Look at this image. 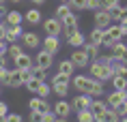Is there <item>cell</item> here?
Instances as JSON below:
<instances>
[{
  "label": "cell",
  "mask_w": 127,
  "mask_h": 122,
  "mask_svg": "<svg viewBox=\"0 0 127 122\" xmlns=\"http://www.w3.org/2000/svg\"><path fill=\"white\" fill-rule=\"evenodd\" d=\"M88 75L93 79H99V81H110L114 77V71L110 67H106V64L93 60V62H88Z\"/></svg>",
  "instance_id": "1"
},
{
  "label": "cell",
  "mask_w": 127,
  "mask_h": 122,
  "mask_svg": "<svg viewBox=\"0 0 127 122\" xmlns=\"http://www.w3.org/2000/svg\"><path fill=\"white\" fill-rule=\"evenodd\" d=\"M30 71H22V69H9V81L7 86L9 88H20L22 84H26V79L30 77Z\"/></svg>",
  "instance_id": "2"
},
{
  "label": "cell",
  "mask_w": 127,
  "mask_h": 122,
  "mask_svg": "<svg viewBox=\"0 0 127 122\" xmlns=\"http://www.w3.org/2000/svg\"><path fill=\"white\" fill-rule=\"evenodd\" d=\"M91 81H93L91 75H75V77H71V86L75 88V92H84V94H88Z\"/></svg>",
  "instance_id": "3"
},
{
  "label": "cell",
  "mask_w": 127,
  "mask_h": 122,
  "mask_svg": "<svg viewBox=\"0 0 127 122\" xmlns=\"http://www.w3.org/2000/svg\"><path fill=\"white\" fill-rule=\"evenodd\" d=\"M125 101H127V90H114V92H110V94L106 96V103H108V107H110V109L123 105Z\"/></svg>",
  "instance_id": "4"
},
{
  "label": "cell",
  "mask_w": 127,
  "mask_h": 122,
  "mask_svg": "<svg viewBox=\"0 0 127 122\" xmlns=\"http://www.w3.org/2000/svg\"><path fill=\"white\" fill-rule=\"evenodd\" d=\"M32 64H34V67H39V69H45V71H47V69L54 64V58H52V54H50V52L41 49L39 54L32 58Z\"/></svg>",
  "instance_id": "5"
},
{
  "label": "cell",
  "mask_w": 127,
  "mask_h": 122,
  "mask_svg": "<svg viewBox=\"0 0 127 122\" xmlns=\"http://www.w3.org/2000/svg\"><path fill=\"white\" fill-rule=\"evenodd\" d=\"M43 30H45V34L58 36L63 32V21L56 19V17H47V19H43Z\"/></svg>",
  "instance_id": "6"
},
{
  "label": "cell",
  "mask_w": 127,
  "mask_h": 122,
  "mask_svg": "<svg viewBox=\"0 0 127 122\" xmlns=\"http://www.w3.org/2000/svg\"><path fill=\"white\" fill-rule=\"evenodd\" d=\"M69 60H71V64H73L75 69H86L88 67V56L84 54V49H73V54L69 56Z\"/></svg>",
  "instance_id": "7"
},
{
  "label": "cell",
  "mask_w": 127,
  "mask_h": 122,
  "mask_svg": "<svg viewBox=\"0 0 127 122\" xmlns=\"http://www.w3.org/2000/svg\"><path fill=\"white\" fill-rule=\"evenodd\" d=\"M41 47L45 49V52H50V54H58L60 52V41H58V36H52V34H47L45 39L41 41Z\"/></svg>",
  "instance_id": "8"
},
{
  "label": "cell",
  "mask_w": 127,
  "mask_h": 122,
  "mask_svg": "<svg viewBox=\"0 0 127 122\" xmlns=\"http://www.w3.org/2000/svg\"><path fill=\"white\" fill-rule=\"evenodd\" d=\"M52 111L56 114V118H69V114H71V103H67L65 99H58V101L54 103Z\"/></svg>",
  "instance_id": "9"
},
{
  "label": "cell",
  "mask_w": 127,
  "mask_h": 122,
  "mask_svg": "<svg viewBox=\"0 0 127 122\" xmlns=\"http://www.w3.org/2000/svg\"><path fill=\"white\" fill-rule=\"evenodd\" d=\"M91 103H93V96L82 92V94H78L73 101H71V109H75V111H80V109H88V107H91Z\"/></svg>",
  "instance_id": "10"
},
{
  "label": "cell",
  "mask_w": 127,
  "mask_h": 122,
  "mask_svg": "<svg viewBox=\"0 0 127 122\" xmlns=\"http://www.w3.org/2000/svg\"><path fill=\"white\" fill-rule=\"evenodd\" d=\"M110 24H114L110 19V15H108L106 9H99V11H95V28H101V30H106Z\"/></svg>",
  "instance_id": "11"
},
{
  "label": "cell",
  "mask_w": 127,
  "mask_h": 122,
  "mask_svg": "<svg viewBox=\"0 0 127 122\" xmlns=\"http://www.w3.org/2000/svg\"><path fill=\"white\" fill-rule=\"evenodd\" d=\"M22 34H24V30H22V24H13V26H7V34H4V41L7 43H15V41L22 39Z\"/></svg>",
  "instance_id": "12"
},
{
  "label": "cell",
  "mask_w": 127,
  "mask_h": 122,
  "mask_svg": "<svg viewBox=\"0 0 127 122\" xmlns=\"http://www.w3.org/2000/svg\"><path fill=\"white\" fill-rule=\"evenodd\" d=\"M103 34H106L108 39H112L114 43H119V41H123V28H121V24H110V26L103 30Z\"/></svg>",
  "instance_id": "13"
},
{
  "label": "cell",
  "mask_w": 127,
  "mask_h": 122,
  "mask_svg": "<svg viewBox=\"0 0 127 122\" xmlns=\"http://www.w3.org/2000/svg\"><path fill=\"white\" fill-rule=\"evenodd\" d=\"M110 54L116 58L119 62H123V64H127V45H123V43H114L112 47H110Z\"/></svg>",
  "instance_id": "14"
},
{
  "label": "cell",
  "mask_w": 127,
  "mask_h": 122,
  "mask_svg": "<svg viewBox=\"0 0 127 122\" xmlns=\"http://www.w3.org/2000/svg\"><path fill=\"white\" fill-rule=\"evenodd\" d=\"M20 41H24V47L37 49V47H39V41H41V39H39V34H34V32H24Z\"/></svg>",
  "instance_id": "15"
},
{
  "label": "cell",
  "mask_w": 127,
  "mask_h": 122,
  "mask_svg": "<svg viewBox=\"0 0 127 122\" xmlns=\"http://www.w3.org/2000/svg\"><path fill=\"white\" fill-rule=\"evenodd\" d=\"M15 69H22V71H30L32 69V56H28L26 52L22 56L15 58Z\"/></svg>",
  "instance_id": "16"
},
{
  "label": "cell",
  "mask_w": 127,
  "mask_h": 122,
  "mask_svg": "<svg viewBox=\"0 0 127 122\" xmlns=\"http://www.w3.org/2000/svg\"><path fill=\"white\" fill-rule=\"evenodd\" d=\"M28 107H30V111H32V109H37V111H47V109H52L50 103H47L45 99H41V96L30 99V101H28Z\"/></svg>",
  "instance_id": "17"
},
{
  "label": "cell",
  "mask_w": 127,
  "mask_h": 122,
  "mask_svg": "<svg viewBox=\"0 0 127 122\" xmlns=\"http://www.w3.org/2000/svg\"><path fill=\"white\" fill-rule=\"evenodd\" d=\"M24 19H26V24H30V26H39V24H41V11L37 7L28 9L26 15H24Z\"/></svg>",
  "instance_id": "18"
},
{
  "label": "cell",
  "mask_w": 127,
  "mask_h": 122,
  "mask_svg": "<svg viewBox=\"0 0 127 122\" xmlns=\"http://www.w3.org/2000/svg\"><path fill=\"white\" fill-rule=\"evenodd\" d=\"M67 43L71 45L73 49H80V47H84V43H86V36L78 30V32H73L71 36H67Z\"/></svg>",
  "instance_id": "19"
},
{
  "label": "cell",
  "mask_w": 127,
  "mask_h": 122,
  "mask_svg": "<svg viewBox=\"0 0 127 122\" xmlns=\"http://www.w3.org/2000/svg\"><path fill=\"white\" fill-rule=\"evenodd\" d=\"M119 120H121V116L116 114L114 109H110V107H108L101 116H97V118H95V122H119Z\"/></svg>",
  "instance_id": "20"
},
{
  "label": "cell",
  "mask_w": 127,
  "mask_h": 122,
  "mask_svg": "<svg viewBox=\"0 0 127 122\" xmlns=\"http://www.w3.org/2000/svg\"><path fill=\"white\" fill-rule=\"evenodd\" d=\"M101 41H103V30H101V28H93V30L88 32L86 43H93V45H99L101 47Z\"/></svg>",
  "instance_id": "21"
},
{
  "label": "cell",
  "mask_w": 127,
  "mask_h": 122,
  "mask_svg": "<svg viewBox=\"0 0 127 122\" xmlns=\"http://www.w3.org/2000/svg\"><path fill=\"white\" fill-rule=\"evenodd\" d=\"M106 11H108V15H110V19H112L114 24H119V21L123 19V7H121V4H114V7L106 9Z\"/></svg>",
  "instance_id": "22"
},
{
  "label": "cell",
  "mask_w": 127,
  "mask_h": 122,
  "mask_svg": "<svg viewBox=\"0 0 127 122\" xmlns=\"http://www.w3.org/2000/svg\"><path fill=\"white\" fill-rule=\"evenodd\" d=\"M69 13H73V11H71V4H65V2H63V4H58V7H56V11H54V17L63 21Z\"/></svg>",
  "instance_id": "23"
},
{
  "label": "cell",
  "mask_w": 127,
  "mask_h": 122,
  "mask_svg": "<svg viewBox=\"0 0 127 122\" xmlns=\"http://www.w3.org/2000/svg\"><path fill=\"white\" fill-rule=\"evenodd\" d=\"M84 54L88 56V60H97L99 58V45H93V43H84Z\"/></svg>",
  "instance_id": "24"
},
{
  "label": "cell",
  "mask_w": 127,
  "mask_h": 122,
  "mask_svg": "<svg viewBox=\"0 0 127 122\" xmlns=\"http://www.w3.org/2000/svg\"><path fill=\"white\" fill-rule=\"evenodd\" d=\"M103 92H106V90H103V81H99V79L91 81V88H88V94L91 96H101Z\"/></svg>",
  "instance_id": "25"
},
{
  "label": "cell",
  "mask_w": 127,
  "mask_h": 122,
  "mask_svg": "<svg viewBox=\"0 0 127 122\" xmlns=\"http://www.w3.org/2000/svg\"><path fill=\"white\" fill-rule=\"evenodd\" d=\"M73 71H75V67L71 64V60H60L58 62V71H56V73H63V75H69V77H71Z\"/></svg>",
  "instance_id": "26"
},
{
  "label": "cell",
  "mask_w": 127,
  "mask_h": 122,
  "mask_svg": "<svg viewBox=\"0 0 127 122\" xmlns=\"http://www.w3.org/2000/svg\"><path fill=\"white\" fill-rule=\"evenodd\" d=\"M7 26H13V24H22L24 21V15L20 13V11H7Z\"/></svg>",
  "instance_id": "27"
},
{
  "label": "cell",
  "mask_w": 127,
  "mask_h": 122,
  "mask_svg": "<svg viewBox=\"0 0 127 122\" xmlns=\"http://www.w3.org/2000/svg\"><path fill=\"white\" fill-rule=\"evenodd\" d=\"M88 109H91V111H93V116L97 118V116H101V114L108 109V103H106V101H93Z\"/></svg>",
  "instance_id": "28"
},
{
  "label": "cell",
  "mask_w": 127,
  "mask_h": 122,
  "mask_svg": "<svg viewBox=\"0 0 127 122\" xmlns=\"http://www.w3.org/2000/svg\"><path fill=\"white\" fill-rule=\"evenodd\" d=\"M69 86H71V84H52V92L58 96V99H65L67 92H69Z\"/></svg>",
  "instance_id": "29"
},
{
  "label": "cell",
  "mask_w": 127,
  "mask_h": 122,
  "mask_svg": "<svg viewBox=\"0 0 127 122\" xmlns=\"http://www.w3.org/2000/svg\"><path fill=\"white\" fill-rule=\"evenodd\" d=\"M24 54V49L17 45V43H9V49H7V58H11V60H15L17 56Z\"/></svg>",
  "instance_id": "30"
},
{
  "label": "cell",
  "mask_w": 127,
  "mask_h": 122,
  "mask_svg": "<svg viewBox=\"0 0 127 122\" xmlns=\"http://www.w3.org/2000/svg\"><path fill=\"white\" fill-rule=\"evenodd\" d=\"M24 86H26L30 92H34V94H37V90H39V86H41V79H37L34 75H30V77L26 79V84H24Z\"/></svg>",
  "instance_id": "31"
},
{
  "label": "cell",
  "mask_w": 127,
  "mask_h": 122,
  "mask_svg": "<svg viewBox=\"0 0 127 122\" xmlns=\"http://www.w3.org/2000/svg\"><path fill=\"white\" fill-rule=\"evenodd\" d=\"M78 122H95V116L91 109H80L78 111Z\"/></svg>",
  "instance_id": "32"
},
{
  "label": "cell",
  "mask_w": 127,
  "mask_h": 122,
  "mask_svg": "<svg viewBox=\"0 0 127 122\" xmlns=\"http://www.w3.org/2000/svg\"><path fill=\"white\" fill-rule=\"evenodd\" d=\"M110 81H112L114 90H127V81L123 79L121 75H116V73H114V77H112V79H110Z\"/></svg>",
  "instance_id": "33"
},
{
  "label": "cell",
  "mask_w": 127,
  "mask_h": 122,
  "mask_svg": "<svg viewBox=\"0 0 127 122\" xmlns=\"http://www.w3.org/2000/svg\"><path fill=\"white\" fill-rule=\"evenodd\" d=\"M50 94H52V86H47L45 81H41L39 90H37V96H41V99H47Z\"/></svg>",
  "instance_id": "34"
},
{
  "label": "cell",
  "mask_w": 127,
  "mask_h": 122,
  "mask_svg": "<svg viewBox=\"0 0 127 122\" xmlns=\"http://www.w3.org/2000/svg\"><path fill=\"white\" fill-rule=\"evenodd\" d=\"M52 84H71V77L63 75V73H56V75H52Z\"/></svg>",
  "instance_id": "35"
},
{
  "label": "cell",
  "mask_w": 127,
  "mask_h": 122,
  "mask_svg": "<svg viewBox=\"0 0 127 122\" xmlns=\"http://www.w3.org/2000/svg\"><path fill=\"white\" fill-rule=\"evenodd\" d=\"M73 32H78V24H63V34L71 36Z\"/></svg>",
  "instance_id": "36"
},
{
  "label": "cell",
  "mask_w": 127,
  "mask_h": 122,
  "mask_svg": "<svg viewBox=\"0 0 127 122\" xmlns=\"http://www.w3.org/2000/svg\"><path fill=\"white\" fill-rule=\"evenodd\" d=\"M71 7H75V11H86V0H71Z\"/></svg>",
  "instance_id": "37"
},
{
  "label": "cell",
  "mask_w": 127,
  "mask_h": 122,
  "mask_svg": "<svg viewBox=\"0 0 127 122\" xmlns=\"http://www.w3.org/2000/svg\"><path fill=\"white\" fill-rule=\"evenodd\" d=\"M7 81H9V69L7 67H0V84L7 86Z\"/></svg>",
  "instance_id": "38"
},
{
  "label": "cell",
  "mask_w": 127,
  "mask_h": 122,
  "mask_svg": "<svg viewBox=\"0 0 127 122\" xmlns=\"http://www.w3.org/2000/svg\"><path fill=\"white\" fill-rule=\"evenodd\" d=\"M114 4H121V0H99V9H110Z\"/></svg>",
  "instance_id": "39"
},
{
  "label": "cell",
  "mask_w": 127,
  "mask_h": 122,
  "mask_svg": "<svg viewBox=\"0 0 127 122\" xmlns=\"http://www.w3.org/2000/svg\"><path fill=\"white\" fill-rule=\"evenodd\" d=\"M30 122H43V111L32 109V111H30Z\"/></svg>",
  "instance_id": "40"
},
{
  "label": "cell",
  "mask_w": 127,
  "mask_h": 122,
  "mask_svg": "<svg viewBox=\"0 0 127 122\" xmlns=\"http://www.w3.org/2000/svg\"><path fill=\"white\" fill-rule=\"evenodd\" d=\"M54 120H56V114H54L52 109L43 111V122H54Z\"/></svg>",
  "instance_id": "41"
},
{
  "label": "cell",
  "mask_w": 127,
  "mask_h": 122,
  "mask_svg": "<svg viewBox=\"0 0 127 122\" xmlns=\"http://www.w3.org/2000/svg\"><path fill=\"white\" fill-rule=\"evenodd\" d=\"M114 73H116V75H121V77H123V79L127 81V64H121V67L116 69V71H114Z\"/></svg>",
  "instance_id": "42"
},
{
  "label": "cell",
  "mask_w": 127,
  "mask_h": 122,
  "mask_svg": "<svg viewBox=\"0 0 127 122\" xmlns=\"http://www.w3.org/2000/svg\"><path fill=\"white\" fill-rule=\"evenodd\" d=\"M86 9H91V11H99V0H86Z\"/></svg>",
  "instance_id": "43"
},
{
  "label": "cell",
  "mask_w": 127,
  "mask_h": 122,
  "mask_svg": "<svg viewBox=\"0 0 127 122\" xmlns=\"http://www.w3.org/2000/svg\"><path fill=\"white\" fill-rule=\"evenodd\" d=\"M4 122H22V116L20 114H7V120Z\"/></svg>",
  "instance_id": "44"
},
{
  "label": "cell",
  "mask_w": 127,
  "mask_h": 122,
  "mask_svg": "<svg viewBox=\"0 0 127 122\" xmlns=\"http://www.w3.org/2000/svg\"><path fill=\"white\" fill-rule=\"evenodd\" d=\"M7 109H9V105H7V103H2V101H0V114H4V116H7V114H9Z\"/></svg>",
  "instance_id": "45"
},
{
  "label": "cell",
  "mask_w": 127,
  "mask_h": 122,
  "mask_svg": "<svg viewBox=\"0 0 127 122\" xmlns=\"http://www.w3.org/2000/svg\"><path fill=\"white\" fill-rule=\"evenodd\" d=\"M4 34H7V26H4V24H0V41L4 39Z\"/></svg>",
  "instance_id": "46"
},
{
  "label": "cell",
  "mask_w": 127,
  "mask_h": 122,
  "mask_svg": "<svg viewBox=\"0 0 127 122\" xmlns=\"http://www.w3.org/2000/svg\"><path fill=\"white\" fill-rule=\"evenodd\" d=\"M119 24H121V28H123V34L127 36V19H121Z\"/></svg>",
  "instance_id": "47"
},
{
  "label": "cell",
  "mask_w": 127,
  "mask_h": 122,
  "mask_svg": "<svg viewBox=\"0 0 127 122\" xmlns=\"http://www.w3.org/2000/svg\"><path fill=\"white\" fill-rule=\"evenodd\" d=\"M0 67H7V54L0 56Z\"/></svg>",
  "instance_id": "48"
},
{
  "label": "cell",
  "mask_w": 127,
  "mask_h": 122,
  "mask_svg": "<svg viewBox=\"0 0 127 122\" xmlns=\"http://www.w3.org/2000/svg\"><path fill=\"white\" fill-rule=\"evenodd\" d=\"M4 15H7V9H4V7H2V4H0V19H2Z\"/></svg>",
  "instance_id": "49"
},
{
  "label": "cell",
  "mask_w": 127,
  "mask_h": 122,
  "mask_svg": "<svg viewBox=\"0 0 127 122\" xmlns=\"http://www.w3.org/2000/svg\"><path fill=\"white\" fill-rule=\"evenodd\" d=\"M30 2H32V4H37V7H39V4H43V2H45V0H30Z\"/></svg>",
  "instance_id": "50"
},
{
  "label": "cell",
  "mask_w": 127,
  "mask_h": 122,
  "mask_svg": "<svg viewBox=\"0 0 127 122\" xmlns=\"http://www.w3.org/2000/svg\"><path fill=\"white\" fill-rule=\"evenodd\" d=\"M123 19H127V7H123Z\"/></svg>",
  "instance_id": "51"
},
{
  "label": "cell",
  "mask_w": 127,
  "mask_h": 122,
  "mask_svg": "<svg viewBox=\"0 0 127 122\" xmlns=\"http://www.w3.org/2000/svg\"><path fill=\"white\" fill-rule=\"evenodd\" d=\"M54 122H67V118H56Z\"/></svg>",
  "instance_id": "52"
},
{
  "label": "cell",
  "mask_w": 127,
  "mask_h": 122,
  "mask_svg": "<svg viewBox=\"0 0 127 122\" xmlns=\"http://www.w3.org/2000/svg\"><path fill=\"white\" fill-rule=\"evenodd\" d=\"M119 122H127V114H125V116H121V120H119Z\"/></svg>",
  "instance_id": "53"
},
{
  "label": "cell",
  "mask_w": 127,
  "mask_h": 122,
  "mask_svg": "<svg viewBox=\"0 0 127 122\" xmlns=\"http://www.w3.org/2000/svg\"><path fill=\"white\" fill-rule=\"evenodd\" d=\"M4 120H7V116H4V114H0V122H4Z\"/></svg>",
  "instance_id": "54"
},
{
  "label": "cell",
  "mask_w": 127,
  "mask_h": 122,
  "mask_svg": "<svg viewBox=\"0 0 127 122\" xmlns=\"http://www.w3.org/2000/svg\"><path fill=\"white\" fill-rule=\"evenodd\" d=\"M9 2H13V4H20L22 0H9Z\"/></svg>",
  "instance_id": "55"
},
{
  "label": "cell",
  "mask_w": 127,
  "mask_h": 122,
  "mask_svg": "<svg viewBox=\"0 0 127 122\" xmlns=\"http://www.w3.org/2000/svg\"><path fill=\"white\" fill-rule=\"evenodd\" d=\"M63 2H65V4H69V2H71V0H63Z\"/></svg>",
  "instance_id": "56"
},
{
  "label": "cell",
  "mask_w": 127,
  "mask_h": 122,
  "mask_svg": "<svg viewBox=\"0 0 127 122\" xmlns=\"http://www.w3.org/2000/svg\"><path fill=\"white\" fill-rule=\"evenodd\" d=\"M4 2H7V0H0V4H4Z\"/></svg>",
  "instance_id": "57"
},
{
  "label": "cell",
  "mask_w": 127,
  "mask_h": 122,
  "mask_svg": "<svg viewBox=\"0 0 127 122\" xmlns=\"http://www.w3.org/2000/svg\"><path fill=\"white\" fill-rule=\"evenodd\" d=\"M125 111H127V101H125Z\"/></svg>",
  "instance_id": "58"
},
{
  "label": "cell",
  "mask_w": 127,
  "mask_h": 122,
  "mask_svg": "<svg viewBox=\"0 0 127 122\" xmlns=\"http://www.w3.org/2000/svg\"><path fill=\"white\" fill-rule=\"evenodd\" d=\"M0 92H2V84H0Z\"/></svg>",
  "instance_id": "59"
}]
</instances>
